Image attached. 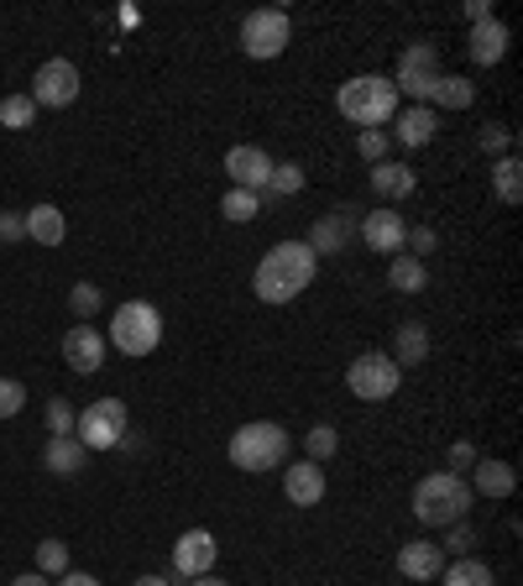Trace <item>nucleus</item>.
Returning <instances> with one entry per match:
<instances>
[{"label": "nucleus", "instance_id": "nucleus-1", "mask_svg": "<svg viewBox=\"0 0 523 586\" xmlns=\"http://www.w3.org/2000/svg\"><path fill=\"white\" fill-rule=\"evenodd\" d=\"M314 267H320V257H314V252H309L303 242H278L257 263V273H252V288H257L262 303H293L303 288L314 284Z\"/></svg>", "mask_w": 523, "mask_h": 586}, {"label": "nucleus", "instance_id": "nucleus-2", "mask_svg": "<svg viewBox=\"0 0 523 586\" xmlns=\"http://www.w3.org/2000/svg\"><path fill=\"white\" fill-rule=\"evenodd\" d=\"M335 105H341V116L351 126L377 131L383 121H393V116H398V89H393V79H387V74H356V79L341 84Z\"/></svg>", "mask_w": 523, "mask_h": 586}, {"label": "nucleus", "instance_id": "nucleus-3", "mask_svg": "<svg viewBox=\"0 0 523 586\" xmlns=\"http://www.w3.org/2000/svg\"><path fill=\"white\" fill-rule=\"evenodd\" d=\"M471 503H477V492H471L456 471H435V477H424V482L414 487V519L429 529L461 524L466 513H471Z\"/></svg>", "mask_w": 523, "mask_h": 586}, {"label": "nucleus", "instance_id": "nucleus-4", "mask_svg": "<svg viewBox=\"0 0 523 586\" xmlns=\"http://www.w3.org/2000/svg\"><path fill=\"white\" fill-rule=\"evenodd\" d=\"M288 461V429L273 425V419H252L231 435V466L242 471H273V466Z\"/></svg>", "mask_w": 523, "mask_h": 586}, {"label": "nucleus", "instance_id": "nucleus-5", "mask_svg": "<svg viewBox=\"0 0 523 586\" xmlns=\"http://www.w3.org/2000/svg\"><path fill=\"white\" fill-rule=\"evenodd\" d=\"M105 341H116V351L121 356H152L162 341V315H158V303H147V299H131L116 309V320H110V335Z\"/></svg>", "mask_w": 523, "mask_h": 586}, {"label": "nucleus", "instance_id": "nucleus-6", "mask_svg": "<svg viewBox=\"0 0 523 586\" xmlns=\"http://www.w3.org/2000/svg\"><path fill=\"white\" fill-rule=\"evenodd\" d=\"M440 79H445L440 47H435V42H408L398 58V74H393V89L408 95L414 105H424V100H435V84Z\"/></svg>", "mask_w": 523, "mask_h": 586}, {"label": "nucleus", "instance_id": "nucleus-7", "mask_svg": "<svg viewBox=\"0 0 523 586\" xmlns=\"http://www.w3.org/2000/svg\"><path fill=\"white\" fill-rule=\"evenodd\" d=\"M345 387L362 398V404H383L403 387V366L387 351H362L356 362L345 366Z\"/></svg>", "mask_w": 523, "mask_h": 586}, {"label": "nucleus", "instance_id": "nucleus-8", "mask_svg": "<svg viewBox=\"0 0 523 586\" xmlns=\"http://www.w3.org/2000/svg\"><path fill=\"white\" fill-rule=\"evenodd\" d=\"M293 42V21L278 6H262L242 21V53L246 58H282V47Z\"/></svg>", "mask_w": 523, "mask_h": 586}, {"label": "nucleus", "instance_id": "nucleus-9", "mask_svg": "<svg viewBox=\"0 0 523 586\" xmlns=\"http://www.w3.org/2000/svg\"><path fill=\"white\" fill-rule=\"evenodd\" d=\"M74 440H79L84 450H116V445L126 440V404L121 398H95V404L79 414Z\"/></svg>", "mask_w": 523, "mask_h": 586}, {"label": "nucleus", "instance_id": "nucleus-10", "mask_svg": "<svg viewBox=\"0 0 523 586\" xmlns=\"http://www.w3.org/2000/svg\"><path fill=\"white\" fill-rule=\"evenodd\" d=\"M32 100H38V110L47 105V110H63V105L79 100V68L68 58H47L38 68V79H32Z\"/></svg>", "mask_w": 523, "mask_h": 586}, {"label": "nucleus", "instance_id": "nucleus-11", "mask_svg": "<svg viewBox=\"0 0 523 586\" xmlns=\"http://www.w3.org/2000/svg\"><path fill=\"white\" fill-rule=\"evenodd\" d=\"M221 561V545H215V534L210 529H183L179 545H173V576L179 582H194V576H210Z\"/></svg>", "mask_w": 523, "mask_h": 586}, {"label": "nucleus", "instance_id": "nucleus-12", "mask_svg": "<svg viewBox=\"0 0 523 586\" xmlns=\"http://www.w3.org/2000/svg\"><path fill=\"white\" fill-rule=\"evenodd\" d=\"M225 173H231V189H246V194H267V179H273V158L262 147H231L225 152Z\"/></svg>", "mask_w": 523, "mask_h": 586}, {"label": "nucleus", "instance_id": "nucleus-13", "mask_svg": "<svg viewBox=\"0 0 523 586\" xmlns=\"http://www.w3.org/2000/svg\"><path fill=\"white\" fill-rule=\"evenodd\" d=\"M356 236L366 242V252H387V257H398L408 225H403L398 210H366L362 225H356Z\"/></svg>", "mask_w": 523, "mask_h": 586}, {"label": "nucleus", "instance_id": "nucleus-14", "mask_svg": "<svg viewBox=\"0 0 523 586\" xmlns=\"http://www.w3.org/2000/svg\"><path fill=\"white\" fill-rule=\"evenodd\" d=\"M105 351H110V341H105L95 324H74V330L63 335V362L74 366V372H84V377L105 366Z\"/></svg>", "mask_w": 523, "mask_h": 586}, {"label": "nucleus", "instance_id": "nucleus-15", "mask_svg": "<svg viewBox=\"0 0 523 586\" xmlns=\"http://www.w3.org/2000/svg\"><path fill=\"white\" fill-rule=\"evenodd\" d=\"M435 131H440V110H435V105H408V110L393 116V131H387V137L403 147H429Z\"/></svg>", "mask_w": 523, "mask_h": 586}, {"label": "nucleus", "instance_id": "nucleus-16", "mask_svg": "<svg viewBox=\"0 0 523 586\" xmlns=\"http://www.w3.org/2000/svg\"><path fill=\"white\" fill-rule=\"evenodd\" d=\"M282 492L293 508H314L324 503V466L320 461H293L282 471Z\"/></svg>", "mask_w": 523, "mask_h": 586}, {"label": "nucleus", "instance_id": "nucleus-17", "mask_svg": "<svg viewBox=\"0 0 523 586\" xmlns=\"http://www.w3.org/2000/svg\"><path fill=\"white\" fill-rule=\"evenodd\" d=\"M398 571L408 582H440L445 545H435V540H408V545L398 550Z\"/></svg>", "mask_w": 523, "mask_h": 586}, {"label": "nucleus", "instance_id": "nucleus-18", "mask_svg": "<svg viewBox=\"0 0 523 586\" xmlns=\"http://www.w3.org/2000/svg\"><path fill=\"white\" fill-rule=\"evenodd\" d=\"M508 21L487 17V21H471V58L482 63V68H492V63L508 58Z\"/></svg>", "mask_w": 523, "mask_h": 586}, {"label": "nucleus", "instance_id": "nucleus-19", "mask_svg": "<svg viewBox=\"0 0 523 586\" xmlns=\"http://www.w3.org/2000/svg\"><path fill=\"white\" fill-rule=\"evenodd\" d=\"M351 231H356V221L345 215V210H335V215H324V221H314V231H309V252L314 257H330V252H341L345 242H351Z\"/></svg>", "mask_w": 523, "mask_h": 586}, {"label": "nucleus", "instance_id": "nucleus-20", "mask_svg": "<svg viewBox=\"0 0 523 586\" xmlns=\"http://www.w3.org/2000/svg\"><path fill=\"white\" fill-rule=\"evenodd\" d=\"M84 461H89V450H84L74 435H53V440H47V450H42V466H47L53 477H79Z\"/></svg>", "mask_w": 523, "mask_h": 586}, {"label": "nucleus", "instance_id": "nucleus-21", "mask_svg": "<svg viewBox=\"0 0 523 586\" xmlns=\"http://www.w3.org/2000/svg\"><path fill=\"white\" fill-rule=\"evenodd\" d=\"M414 189H419L414 168H403V162H372V194L377 200H408Z\"/></svg>", "mask_w": 523, "mask_h": 586}, {"label": "nucleus", "instance_id": "nucleus-22", "mask_svg": "<svg viewBox=\"0 0 523 586\" xmlns=\"http://www.w3.org/2000/svg\"><path fill=\"white\" fill-rule=\"evenodd\" d=\"M26 215V236L42 246H58L63 236H68V221H63L58 204H32V210H21Z\"/></svg>", "mask_w": 523, "mask_h": 586}, {"label": "nucleus", "instance_id": "nucleus-23", "mask_svg": "<svg viewBox=\"0 0 523 586\" xmlns=\"http://www.w3.org/2000/svg\"><path fill=\"white\" fill-rule=\"evenodd\" d=\"M424 356H429V330H424L419 320H403L398 330H393V362H398V366H419Z\"/></svg>", "mask_w": 523, "mask_h": 586}, {"label": "nucleus", "instance_id": "nucleus-24", "mask_svg": "<svg viewBox=\"0 0 523 586\" xmlns=\"http://www.w3.org/2000/svg\"><path fill=\"white\" fill-rule=\"evenodd\" d=\"M513 487H519V471H513L508 461H492V456L477 461V482H471V492H482V498H508Z\"/></svg>", "mask_w": 523, "mask_h": 586}, {"label": "nucleus", "instance_id": "nucleus-25", "mask_svg": "<svg viewBox=\"0 0 523 586\" xmlns=\"http://www.w3.org/2000/svg\"><path fill=\"white\" fill-rule=\"evenodd\" d=\"M424 284H429V267H424L419 257L398 252V257L387 263V288H393V294H419Z\"/></svg>", "mask_w": 523, "mask_h": 586}, {"label": "nucleus", "instance_id": "nucleus-26", "mask_svg": "<svg viewBox=\"0 0 523 586\" xmlns=\"http://www.w3.org/2000/svg\"><path fill=\"white\" fill-rule=\"evenodd\" d=\"M492 189H498V200H503V204H519L523 200V162L513 158V152L492 162Z\"/></svg>", "mask_w": 523, "mask_h": 586}, {"label": "nucleus", "instance_id": "nucleus-27", "mask_svg": "<svg viewBox=\"0 0 523 586\" xmlns=\"http://www.w3.org/2000/svg\"><path fill=\"white\" fill-rule=\"evenodd\" d=\"M435 105H445V110H471V105H477V84L461 79V74H445V79L435 84Z\"/></svg>", "mask_w": 523, "mask_h": 586}, {"label": "nucleus", "instance_id": "nucleus-28", "mask_svg": "<svg viewBox=\"0 0 523 586\" xmlns=\"http://www.w3.org/2000/svg\"><path fill=\"white\" fill-rule=\"evenodd\" d=\"M440 582L445 586H498L492 582V566H487V561H471V555H461L450 571H440Z\"/></svg>", "mask_w": 523, "mask_h": 586}, {"label": "nucleus", "instance_id": "nucleus-29", "mask_svg": "<svg viewBox=\"0 0 523 586\" xmlns=\"http://www.w3.org/2000/svg\"><path fill=\"white\" fill-rule=\"evenodd\" d=\"M32 121H38V100L32 95H6L0 100V126L6 131H26Z\"/></svg>", "mask_w": 523, "mask_h": 586}, {"label": "nucleus", "instance_id": "nucleus-30", "mask_svg": "<svg viewBox=\"0 0 523 586\" xmlns=\"http://www.w3.org/2000/svg\"><path fill=\"white\" fill-rule=\"evenodd\" d=\"M221 215L225 221H236V225H246V221H257L262 215V194H246V189H231L221 200Z\"/></svg>", "mask_w": 523, "mask_h": 586}, {"label": "nucleus", "instance_id": "nucleus-31", "mask_svg": "<svg viewBox=\"0 0 523 586\" xmlns=\"http://www.w3.org/2000/svg\"><path fill=\"white\" fill-rule=\"evenodd\" d=\"M299 189H303V168H299V162H273L267 200H273V194H282V200H288V194H299Z\"/></svg>", "mask_w": 523, "mask_h": 586}, {"label": "nucleus", "instance_id": "nucleus-32", "mask_svg": "<svg viewBox=\"0 0 523 586\" xmlns=\"http://www.w3.org/2000/svg\"><path fill=\"white\" fill-rule=\"evenodd\" d=\"M303 450H309V461H330V456L341 450V435H335V425H314L309 435H303Z\"/></svg>", "mask_w": 523, "mask_h": 586}, {"label": "nucleus", "instance_id": "nucleus-33", "mask_svg": "<svg viewBox=\"0 0 523 586\" xmlns=\"http://www.w3.org/2000/svg\"><path fill=\"white\" fill-rule=\"evenodd\" d=\"M38 571L42 576H63V571H68V545H63V540H42L38 545Z\"/></svg>", "mask_w": 523, "mask_h": 586}, {"label": "nucleus", "instance_id": "nucleus-34", "mask_svg": "<svg viewBox=\"0 0 523 586\" xmlns=\"http://www.w3.org/2000/svg\"><path fill=\"white\" fill-rule=\"evenodd\" d=\"M74 425H79L74 404H68V398H47V429H53V435H74Z\"/></svg>", "mask_w": 523, "mask_h": 586}, {"label": "nucleus", "instance_id": "nucleus-35", "mask_svg": "<svg viewBox=\"0 0 523 586\" xmlns=\"http://www.w3.org/2000/svg\"><path fill=\"white\" fill-rule=\"evenodd\" d=\"M100 288L95 284H74L68 288V309H74V315H79V320H89V315H95V309H100Z\"/></svg>", "mask_w": 523, "mask_h": 586}, {"label": "nucleus", "instance_id": "nucleus-36", "mask_svg": "<svg viewBox=\"0 0 523 586\" xmlns=\"http://www.w3.org/2000/svg\"><path fill=\"white\" fill-rule=\"evenodd\" d=\"M21 408H26V387L17 377H0V419H17Z\"/></svg>", "mask_w": 523, "mask_h": 586}, {"label": "nucleus", "instance_id": "nucleus-37", "mask_svg": "<svg viewBox=\"0 0 523 586\" xmlns=\"http://www.w3.org/2000/svg\"><path fill=\"white\" fill-rule=\"evenodd\" d=\"M387 142H393V137L377 126V131H362V137H356V152H362L366 162H387Z\"/></svg>", "mask_w": 523, "mask_h": 586}, {"label": "nucleus", "instance_id": "nucleus-38", "mask_svg": "<svg viewBox=\"0 0 523 586\" xmlns=\"http://www.w3.org/2000/svg\"><path fill=\"white\" fill-rule=\"evenodd\" d=\"M477 147H482V152H498V158H508V152H513V131H508V126H482Z\"/></svg>", "mask_w": 523, "mask_h": 586}, {"label": "nucleus", "instance_id": "nucleus-39", "mask_svg": "<svg viewBox=\"0 0 523 586\" xmlns=\"http://www.w3.org/2000/svg\"><path fill=\"white\" fill-rule=\"evenodd\" d=\"M435 246H440V236H435L429 225H414V231L403 236V252H408V257H419V263H424V252H435Z\"/></svg>", "mask_w": 523, "mask_h": 586}, {"label": "nucleus", "instance_id": "nucleus-40", "mask_svg": "<svg viewBox=\"0 0 523 586\" xmlns=\"http://www.w3.org/2000/svg\"><path fill=\"white\" fill-rule=\"evenodd\" d=\"M21 236H26V215H21V210H6V215H0V242H21Z\"/></svg>", "mask_w": 523, "mask_h": 586}, {"label": "nucleus", "instance_id": "nucleus-41", "mask_svg": "<svg viewBox=\"0 0 523 586\" xmlns=\"http://www.w3.org/2000/svg\"><path fill=\"white\" fill-rule=\"evenodd\" d=\"M445 545L456 550V555H466V550L477 545V529L466 524V519H461V524H450V540H445Z\"/></svg>", "mask_w": 523, "mask_h": 586}, {"label": "nucleus", "instance_id": "nucleus-42", "mask_svg": "<svg viewBox=\"0 0 523 586\" xmlns=\"http://www.w3.org/2000/svg\"><path fill=\"white\" fill-rule=\"evenodd\" d=\"M461 466H477V445H471V440L450 445V471H461Z\"/></svg>", "mask_w": 523, "mask_h": 586}, {"label": "nucleus", "instance_id": "nucleus-43", "mask_svg": "<svg viewBox=\"0 0 523 586\" xmlns=\"http://www.w3.org/2000/svg\"><path fill=\"white\" fill-rule=\"evenodd\" d=\"M53 586H100V582H95L89 571H63V576H58Z\"/></svg>", "mask_w": 523, "mask_h": 586}, {"label": "nucleus", "instance_id": "nucleus-44", "mask_svg": "<svg viewBox=\"0 0 523 586\" xmlns=\"http://www.w3.org/2000/svg\"><path fill=\"white\" fill-rule=\"evenodd\" d=\"M466 17H471V21H487V17H492V6H487V0H466Z\"/></svg>", "mask_w": 523, "mask_h": 586}, {"label": "nucleus", "instance_id": "nucleus-45", "mask_svg": "<svg viewBox=\"0 0 523 586\" xmlns=\"http://www.w3.org/2000/svg\"><path fill=\"white\" fill-rule=\"evenodd\" d=\"M6 586H53L42 571H26V576H17V582H6Z\"/></svg>", "mask_w": 523, "mask_h": 586}, {"label": "nucleus", "instance_id": "nucleus-46", "mask_svg": "<svg viewBox=\"0 0 523 586\" xmlns=\"http://www.w3.org/2000/svg\"><path fill=\"white\" fill-rule=\"evenodd\" d=\"M131 586H173V582H168V576H137Z\"/></svg>", "mask_w": 523, "mask_h": 586}, {"label": "nucleus", "instance_id": "nucleus-47", "mask_svg": "<svg viewBox=\"0 0 523 586\" xmlns=\"http://www.w3.org/2000/svg\"><path fill=\"white\" fill-rule=\"evenodd\" d=\"M189 586H231V582H221V576H194Z\"/></svg>", "mask_w": 523, "mask_h": 586}]
</instances>
